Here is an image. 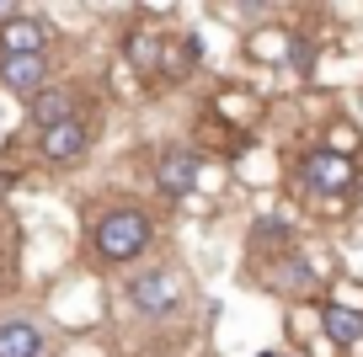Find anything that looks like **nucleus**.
<instances>
[{"label":"nucleus","mask_w":363,"mask_h":357,"mask_svg":"<svg viewBox=\"0 0 363 357\" xmlns=\"http://www.w3.org/2000/svg\"><path fill=\"white\" fill-rule=\"evenodd\" d=\"M96 256L102 261H134L150 246V213L145 208H113L96 219Z\"/></svg>","instance_id":"obj_1"},{"label":"nucleus","mask_w":363,"mask_h":357,"mask_svg":"<svg viewBox=\"0 0 363 357\" xmlns=\"http://www.w3.org/2000/svg\"><path fill=\"white\" fill-rule=\"evenodd\" d=\"M352 176H358V171H352V160L342 155V149H310L305 160H299V181H305L310 192H320V198H337V192H347L352 187Z\"/></svg>","instance_id":"obj_2"},{"label":"nucleus","mask_w":363,"mask_h":357,"mask_svg":"<svg viewBox=\"0 0 363 357\" xmlns=\"http://www.w3.org/2000/svg\"><path fill=\"white\" fill-rule=\"evenodd\" d=\"M128 299L139 314H177L182 310V288L171 272H145V278L128 283Z\"/></svg>","instance_id":"obj_3"},{"label":"nucleus","mask_w":363,"mask_h":357,"mask_svg":"<svg viewBox=\"0 0 363 357\" xmlns=\"http://www.w3.org/2000/svg\"><path fill=\"white\" fill-rule=\"evenodd\" d=\"M38 149H43V160H54V166L80 160V149H86V123H80L75 112L59 118V123H43L38 128Z\"/></svg>","instance_id":"obj_4"},{"label":"nucleus","mask_w":363,"mask_h":357,"mask_svg":"<svg viewBox=\"0 0 363 357\" xmlns=\"http://www.w3.org/2000/svg\"><path fill=\"white\" fill-rule=\"evenodd\" d=\"M155 181L166 198H187V192L203 181V160L193 155V149H166V155L155 160Z\"/></svg>","instance_id":"obj_5"},{"label":"nucleus","mask_w":363,"mask_h":357,"mask_svg":"<svg viewBox=\"0 0 363 357\" xmlns=\"http://www.w3.org/2000/svg\"><path fill=\"white\" fill-rule=\"evenodd\" d=\"M0 80L16 96H33L38 86H48V54L33 48V54H0Z\"/></svg>","instance_id":"obj_6"},{"label":"nucleus","mask_w":363,"mask_h":357,"mask_svg":"<svg viewBox=\"0 0 363 357\" xmlns=\"http://www.w3.org/2000/svg\"><path fill=\"white\" fill-rule=\"evenodd\" d=\"M27 112H33V123H59V118H69L75 112V86H38L33 96H27Z\"/></svg>","instance_id":"obj_7"},{"label":"nucleus","mask_w":363,"mask_h":357,"mask_svg":"<svg viewBox=\"0 0 363 357\" xmlns=\"http://www.w3.org/2000/svg\"><path fill=\"white\" fill-rule=\"evenodd\" d=\"M43 43H48V33L33 16H6V22H0V54H33V48H43Z\"/></svg>","instance_id":"obj_8"},{"label":"nucleus","mask_w":363,"mask_h":357,"mask_svg":"<svg viewBox=\"0 0 363 357\" xmlns=\"http://www.w3.org/2000/svg\"><path fill=\"white\" fill-rule=\"evenodd\" d=\"M320 325H326L331 346H358L363 341V310H352V304H326Z\"/></svg>","instance_id":"obj_9"},{"label":"nucleus","mask_w":363,"mask_h":357,"mask_svg":"<svg viewBox=\"0 0 363 357\" xmlns=\"http://www.w3.org/2000/svg\"><path fill=\"white\" fill-rule=\"evenodd\" d=\"M43 331L33 320H6L0 325V357H43Z\"/></svg>","instance_id":"obj_10"},{"label":"nucleus","mask_w":363,"mask_h":357,"mask_svg":"<svg viewBox=\"0 0 363 357\" xmlns=\"http://www.w3.org/2000/svg\"><path fill=\"white\" fill-rule=\"evenodd\" d=\"M284 48H289L284 33H257V38H251V54L267 59V64H278V59H284Z\"/></svg>","instance_id":"obj_11"},{"label":"nucleus","mask_w":363,"mask_h":357,"mask_svg":"<svg viewBox=\"0 0 363 357\" xmlns=\"http://www.w3.org/2000/svg\"><path fill=\"white\" fill-rule=\"evenodd\" d=\"M262 357H284V352H262Z\"/></svg>","instance_id":"obj_12"},{"label":"nucleus","mask_w":363,"mask_h":357,"mask_svg":"<svg viewBox=\"0 0 363 357\" xmlns=\"http://www.w3.org/2000/svg\"><path fill=\"white\" fill-rule=\"evenodd\" d=\"M0 6H6V0H0Z\"/></svg>","instance_id":"obj_13"}]
</instances>
